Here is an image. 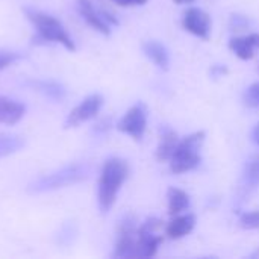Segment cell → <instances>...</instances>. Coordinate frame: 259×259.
<instances>
[{"label": "cell", "instance_id": "1", "mask_svg": "<svg viewBox=\"0 0 259 259\" xmlns=\"http://www.w3.org/2000/svg\"><path fill=\"white\" fill-rule=\"evenodd\" d=\"M129 176V164L121 158H108L102 167L97 185V203L102 214H108L114 206L118 191Z\"/></svg>", "mask_w": 259, "mask_h": 259}, {"label": "cell", "instance_id": "2", "mask_svg": "<svg viewBox=\"0 0 259 259\" xmlns=\"http://www.w3.org/2000/svg\"><path fill=\"white\" fill-rule=\"evenodd\" d=\"M23 12H24L26 18L36 29V35L32 38L33 44L56 42V44H61L64 49H67L70 52L76 50V44H74L73 38L70 36L67 29L62 26V23L58 18H55L53 15H50L47 12H42L39 9L30 8V6L23 8Z\"/></svg>", "mask_w": 259, "mask_h": 259}, {"label": "cell", "instance_id": "3", "mask_svg": "<svg viewBox=\"0 0 259 259\" xmlns=\"http://www.w3.org/2000/svg\"><path fill=\"white\" fill-rule=\"evenodd\" d=\"M90 173H91V168L88 164H82V162L68 164L56 171L36 178L33 182L29 184L27 191L32 194H41V193H50V191L68 188L71 185H76L88 179Z\"/></svg>", "mask_w": 259, "mask_h": 259}, {"label": "cell", "instance_id": "4", "mask_svg": "<svg viewBox=\"0 0 259 259\" xmlns=\"http://www.w3.org/2000/svg\"><path fill=\"white\" fill-rule=\"evenodd\" d=\"M203 143H205L203 131L190 134L188 137L181 140L170 159V170L175 175H182V173L196 170L202 162L200 149Z\"/></svg>", "mask_w": 259, "mask_h": 259}, {"label": "cell", "instance_id": "5", "mask_svg": "<svg viewBox=\"0 0 259 259\" xmlns=\"http://www.w3.org/2000/svg\"><path fill=\"white\" fill-rule=\"evenodd\" d=\"M147 127V108L143 103H135L117 123V129L121 134L129 135L135 141H141Z\"/></svg>", "mask_w": 259, "mask_h": 259}, {"label": "cell", "instance_id": "6", "mask_svg": "<svg viewBox=\"0 0 259 259\" xmlns=\"http://www.w3.org/2000/svg\"><path fill=\"white\" fill-rule=\"evenodd\" d=\"M137 220L134 215H124L118 223L117 241L112 256L114 258H135V237L137 235Z\"/></svg>", "mask_w": 259, "mask_h": 259}, {"label": "cell", "instance_id": "7", "mask_svg": "<svg viewBox=\"0 0 259 259\" xmlns=\"http://www.w3.org/2000/svg\"><path fill=\"white\" fill-rule=\"evenodd\" d=\"M103 106V97L100 94H90L85 97L74 109L70 111V114L65 118L64 127H77L82 123H87L88 120L94 118Z\"/></svg>", "mask_w": 259, "mask_h": 259}, {"label": "cell", "instance_id": "8", "mask_svg": "<svg viewBox=\"0 0 259 259\" xmlns=\"http://www.w3.org/2000/svg\"><path fill=\"white\" fill-rule=\"evenodd\" d=\"M182 26L187 32L197 38L209 39L211 36V17L200 8H188L184 12Z\"/></svg>", "mask_w": 259, "mask_h": 259}, {"label": "cell", "instance_id": "9", "mask_svg": "<svg viewBox=\"0 0 259 259\" xmlns=\"http://www.w3.org/2000/svg\"><path fill=\"white\" fill-rule=\"evenodd\" d=\"M26 85L42 94L44 97L53 100V102H62L67 97V90L62 83H59L58 80H52V79H29L26 80Z\"/></svg>", "mask_w": 259, "mask_h": 259}, {"label": "cell", "instance_id": "10", "mask_svg": "<svg viewBox=\"0 0 259 259\" xmlns=\"http://www.w3.org/2000/svg\"><path fill=\"white\" fill-rule=\"evenodd\" d=\"M77 12L97 32H100L103 35L111 33V26L105 21L102 12L94 8L91 0H77Z\"/></svg>", "mask_w": 259, "mask_h": 259}, {"label": "cell", "instance_id": "11", "mask_svg": "<svg viewBox=\"0 0 259 259\" xmlns=\"http://www.w3.org/2000/svg\"><path fill=\"white\" fill-rule=\"evenodd\" d=\"M26 114V106L11 97L0 96V123L2 124H15Z\"/></svg>", "mask_w": 259, "mask_h": 259}, {"label": "cell", "instance_id": "12", "mask_svg": "<svg viewBox=\"0 0 259 259\" xmlns=\"http://www.w3.org/2000/svg\"><path fill=\"white\" fill-rule=\"evenodd\" d=\"M259 47V33H250L247 36H234L229 39V49L243 61L252 59L255 49Z\"/></svg>", "mask_w": 259, "mask_h": 259}, {"label": "cell", "instance_id": "13", "mask_svg": "<svg viewBox=\"0 0 259 259\" xmlns=\"http://www.w3.org/2000/svg\"><path fill=\"white\" fill-rule=\"evenodd\" d=\"M137 243H135V258H150L158 252L159 244L162 243V237L155 235V232H138L137 231Z\"/></svg>", "mask_w": 259, "mask_h": 259}, {"label": "cell", "instance_id": "14", "mask_svg": "<svg viewBox=\"0 0 259 259\" xmlns=\"http://www.w3.org/2000/svg\"><path fill=\"white\" fill-rule=\"evenodd\" d=\"M178 143H179L178 134L171 127H168V126L161 127V138H159V144L156 147V159L159 162L170 161L176 150Z\"/></svg>", "mask_w": 259, "mask_h": 259}, {"label": "cell", "instance_id": "15", "mask_svg": "<svg viewBox=\"0 0 259 259\" xmlns=\"http://www.w3.org/2000/svg\"><path fill=\"white\" fill-rule=\"evenodd\" d=\"M196 226V215L185 214V215H175L171 222H168L165 228V234L171 240H179L187 237Z\"/></svg>", "mask_w": 259, "mask_h": 259}, {"label": "cell", "instance_id": "16", "mask_svg": "<svg viewBox=\"0 0 259 259\" xmlns=\"http://www.w3.org/2000/svg\"><path fill=\"white\" fill-rule=\"evenodd\" d=\"M143 52L144 55L161 70H168L170 65V58H168V52L165 49V46H162L159 41L150 39L143 42Z\"/></svg>", "mask_w": 259, "mask_h": 259}, {"label": "cell", "instance_id": "17", "mask_svg": "<svg viewBox=\"0 0 259 259\" xmlns=\"http://www.w3.org/2000/svg\"><path fill=\"white\" fill-rule=\"evenodd\" d=\"M167 202H168V214L171 217L179 215L181 212L190 208V196L176 187H170L167 190Z\"/></svg>", "mask_w": 259, "mask_h": 259}, {"label": "cell", "instance_id": "18", "mask_svg": "<svg viewBox=\"0 0 259 259\" xmlns=\"http://www.w3.org/2000/svg\"><path fill=\"white\" fill-rule=\"evenodd\" d=\"M259 187V155H253L246 161L243 171V190L250 193Z\"/></svg>", "mask_w": 259, "mask_h": 259}, {"label": "cell", "instance_id": "19", "mask_svg": "<svg viewBox=\"0 0 259 259\" xmlns=\"http://www.w3.org/2000/svg\"><path fill=\"white\" fill-rule=\"evenodd\" d=\"M24 147V140L18 135L0 134V158L11 156Z\"/></svg>", "mask_w": 259, "mask_h": 259}, {"label": "cell", "instance_id": "20", "mask_svg": "<svg viewBox=\"0 0 259 259\" xmlns=\"http://www.w3.org/2000/svg\"><path fill=\"white\" fill-rule=\"evenodd\" d=\"M243 100H244V103H246L249 108H259V82L252 83V85L244 91Z\"/></svg>", "mask_w": 259, "mask_h": 259}, {"label": "cell", "instance_id": "21", "mask_svg": "<svg viewBox=\"0 0 259 259\" xmlns=\"http://www.w3.org/2000/svg\"><path fill=\"white\" fill-rule=\"evenodd\" d=\"M240 226L243 229H259V211H252V212H244L240 217Z\"/></svg>", "mask_w": 259, "mask_h": 259}, {"label": "cell", "instance_id": "22", "mask_svg": "<svg viewBox=\"0 0 259 259\" xmlns=\"http://www.w3.org/2000/svg\"><path fill=\"white\" fill-rule=\"evenodd\" d=\"M18 59H21V55L18 52H11V50H0V70L12 65L14 62H17Z\"/></svg>", "mask_w": 259, "mask_h": 259}, {"label": "cell", "instance_id": "23", "mask_svg": "<svg viewBox=\"0 0 259 259\" xmlns=\"http://www.w3.org/2000/svg\"><path fill=\"white\" fill-rule=\"evenodd\" d=\"M229 26L232 30H243L249 26V20L247 17L244 15H240V14H232L231 15V21H229Z\"/></svg>", "mask_w": 259, "mask_h": 259}, {"label": "cell", "instance_id": "24", "mask_svg": "<svg viewBox=\"0 0 259 259\" xmlns=\"http://www.w3.org/2000/svg\"><path fill=\"white\" fill-rule=\"evenodd\" d=\"M111 2H114L115 5H118V6H141V5H144V3H147V0H111Z\"/></svg>", "mask_w": 259, "mask_h": 259}, {"label": "cell", "instance_id": "25", "mask_svg": "<svg viewBox=\"0 0 259 259\" xmlns=\"http://www.w3.org/2000/svg\"><path fill=\"white\" fill-rule=\"evenodd\" d=\"M226 73H228V68L223 67V65H214V67L211 68V74H212L214 77H222V76L226 74Z\"/></svg>", "mask_w": 259, "mask_h": 259}, {"label": "cell", "instance_id": "26", "mask_svg": "<svg viewBox=\"0 0 259 259\" xmlns=\"http://www.w3.org/2000/svg\"><path fill=\"white\" fill-rule=\"evenodd\" d=\"M108 129H109V120H102V121H99V123L94 126V131L99 132V134H100V132L103 134V132L108 131Z\"/></svg>", "mask_w": 259, "mask_h": 259}, {"label": "cell", "instance_id": "27", "mask_svg": "<svg viewBox=\"0 0 259 259\" xmlns=\"http://www.w3.org/2000/svg\"><path fill=\"white\" fill-rule=\"evenodd\" d=\"M252 138H253V141L256 143V146L259 147V123L253 127V132H252Z\"/></svg>", "mask_w": 259, "mask_h": 259}, {"label": "cell", "instance_id": "28", "mask_svg": "<svg viewBox=\"0 0 259 259\" xmlns=\"http://www.w3.org/2000/svg\"><path fill=\"white\" fill-rule=\"evenodd\" d=\"M191 2H194V0H175V3H178V5H185V3H191Z\"/></svg>", "mask_w": 259, "mask_h": 259}]
</instances>
